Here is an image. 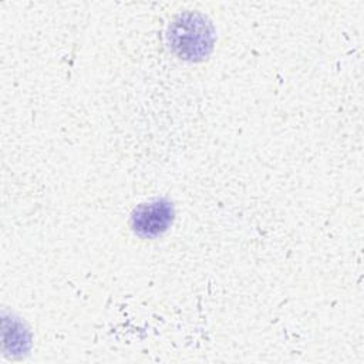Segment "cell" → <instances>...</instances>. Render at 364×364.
<instances>
[{"instance_id":"obj_1","label":"cell","mask_w":364,"mask_h":364,"mask_svg":"<svg viewBox=\"0 0 364 364\" xmlns=\"http://www.w3.org/2000/svg\"><path fill=\"white\" fill-rule=\"evenodd\" d=\"M183 24H178V27H181L186 34L181 36V34H173V47L178 50L179 55L183 58H189V60H198V58H203L210 47H212V34L208 31V27L205 24V21L196 20L195 16H189L188 20H181Z\"/></svg>"},{"instance_id":"obj_2","label":"cell","mask_w":364,"mask_h":364,"mask_svg":"<svg viewBox=\"0 0 364 364\" xmlns=\"http://www.w3.org/2000/svg\"><path fill=\"white\" fill-rule=\"evenodd\" d=\"M173 218V209L171 203L165 200H154L145 205H141L134 216L132 226L134 230L142 236L152 237L158 236L168 229Z\"/></svg>"}]
</instances>
